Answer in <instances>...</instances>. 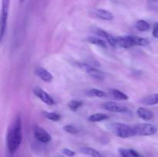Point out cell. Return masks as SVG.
<instances>
[{
    "label": "cell",
    "mask_w": 158,
    "mask_h": 157,
    "mask_svg": "<svg viewBox=\"0 0 158 157\" xmlns=\"http://www.w3.org/2000/svg\"><path fill=\"white\" fill-rule=\"evenodd\" d=\"M33 93L36 97H38L42 102L46 103L48 106H52L55 104V101L46 92H45L40 87H35L33 89Z\"/></svg>",
    "instance_id": "7"
},
{
    "label": "cell",
    "mask_w": 158,
    "mask_h": 157,
    "mask_svg": "<svg viewBox=\"0 0 158 157\" xmlns=\"http://www.w3.org/2000/svg\"><path fill=\"white\" fill-rule=\"evenodd\" d=\"M79 67L81 68L83 71L87 72L93 78L97 80H103L105 78L104 72L100 71L97 69V68L94 67V66L88 65L86 63H79Z\"/></svg>",
    "instance_id": "5"
},
{
    "label": "cell",
    "mask_w": 158,
    "mask_h": 157,
    "mask_svg": "<svg viewBox=\"0 0 158 157\" xmlns=\"http://www.w3.org/2000/svg\"><path fill=\"white\" fill-rule=\"evenodd\" d=\"M112 94L114 95V98L117 100H121V101H124V100H127L129 99L128 95L127 94L123 93L121 91L117 90V89H113Z\"/></svg>",
    "instance_id": "20"
},
{
    "label": "cell",
    "mask_w": 158,
    "mask_h": 157,
    "mask_svg": "<svg viewBox=\"0 0 158 157\" xmlns=\"http://www.w3.org/2000/svg\"><path fill=\"white\" fill-rule=\"evenodd\" d=\"M109 119V115H106V114L105 113H95L89 115V117L88 118V120L90 122H93V123H97V122L107 120Z\"/></svg>",
    "instance_id": "18"
},
{
    "label": "cell",
    "mask_w": 158,
    "mask_h": 157,
    "mask_svg": "<svg viewBox=\"0 0 158 157\" xmlns=\"http://www.w3.org/2000/svg\"><path fill=\"white\" fill-rule=\"evenodd\" d=\"M133 41H134V46H146L149 45V40L145 38H141V37L133 36Z\"/></svg>",
    "instance_id": "21"
},
{
    "label": "cell",
    "mask_w": 158,
    "mask_h": 157,
    "mask_svg": "<svg viewBox=\"0 0 158 157\" xmlns=\"http://www.w3.org/2000/svg\"><path fill=\"white\" fill-rule=\"evenodd\" d=\"M10 0H2L1 10V32H0V41L2 42L7 29L8 16H9Z\"/></svg>",
    "instance_id": "3"
},
{
    "label": "cell",
    "mask_w": 158,
    "mask_h": 157,
    "mask_svg": "<svg viewBox=\"0 0 158 157\" xmlns=\"http://www.w3.org/2000/svg\"><path fill=\"white\" fill-rule=\"evenodd\" d=\"M82 105H83V103L79 100H71L68 103V106H69V109L72 111H77V109L80 107H81Z\"/></svg>",
    "instance_id": "23"
},
{
    "label": "cell",
    "mask_w": 158,
    "mask_h": 157,
    "mask_svg": "<svg viewBox=\"0 0 158 157\" xmlns=\"http://www.w3.org/2000/svg\"><path fill=\"white\" fill-rule=\"evenodd\" d=\"M117 46H120L124 49H129V48L134 46V41H133L132 35H126V36H117L116 38Z\"/></svg>",
    "instance_id": "10"
},
{
    "label": "cell",
    "mask_w": 158,
    "mask_h": 157,
    "mask_svg": "<svg viewBox=\"0 0 158 157\" xmlns=\"http://www.w3.org/2000/svg\"><path fill=\"white\" fill-rule=\"evenodd\" d=\"M94 32L96 35H98V36L105 38V39L106 40V42H108L111 46L115 47L116 46H117V40H116L115 37H114L112 35L109 34L107 32H106V31L103 30V29H101L96 28V29H94Z\"/></svg>",
    "instance_id": "9"
},
{
    "label": "cell",
    "mask_w": 158,
    "mask_h": 157,
    "mask_svg": "<svg viewBox=\"0 0 158 157\" xmlns=\"http://www.w3.org/2000/svg\"><path fill=\"white\" fill-rule=\"evenodd\" d=\"M23 140L22 121L19 115H17L11 123L7 132V147L10 153H14L20 146Z\"/></svg>",
    "instance_id": "1"
},
{
    "label": "cell",
    "mask_w": 158,
    "mask_h": 157,
    "mask_svg": "<svg viewBox=\"0 0 158 157\" xmlns=\"http://www.w3.org/2000/svg\"><path fill=\"white\" fill-rule=\"evenodd\" d=\"M63 130L70 134H77L79 132L78 129L73 125H66L63 126Z\"/></svg>",
    "instance_id": "25"
},
{
    "label": "cell",
    "mask_w": 158,
    "mask_h": 157,
    "mask_svg": "<svg viewBox=\"0 0 158 157\" xmlns=\"http://www.w3.org/2000/svg\"><path fill=\"white\" fill-rule=\"evenodd\" d=\"M103 107L106 110L113 112H125L127 111V108L126 106L116 102H107L103 105Z\"/></svg>",
    "instance_id": "8"
},
{
    "label": "cell",
    "mask_w": 158,
    "mask_h": 157,
    "mask_svg": "<svg viewBox=\"0 0 158 157\" xmlns=\"http://www.w3.org/2000/svg\"><path fill=\"white\" fill-rule=\"evenodd\" d=\"M136 28L140 32H146L150 29V25L145 20L140 19L136 22Z\"/></svg>",
    "instance_id": "19"
},
{
    "label": "cell",
    "mask_w": 158,
    "mask_h": 157,
    "mask_svg": "<svg viewBox=\"0 0 158 157\" xmlns=\"http://www.w3.org/2000/svg\"><path fill=\"white\" fill-rule=\"evenodd\" d=\"M140 102L143 105H147V106H154V105L158 104V92L143 97V99H141Z\"/></svg>",
    "instance_id": "14"
},
{
    "label": "cell",
    "mask_w": 158,
    "mask_h": 157,
    "mask_svg": "<svg viewBox=\"0 0 158 157\" xmlns=\"http://www.w3.org/2000/svg\"><path fill=\"white\" fill-rule=\"evenodd\" d=\"M137 114L140 119L143 120H151L154 118V113L151 110L145 108H138L137 110Z\"/></svg>",
    "instance_id": "13"
},
{
    "label": "cell",
    "mask_w": 158,
    "mask_h": 157,
    "mask_svg": "<svg viewBox=\"0 0 158 157\" xmlns=\"http://www.w3.org/2000/svg\"><path fill=\"white\" fill-rule=\"evenodd\" d=\"M86 41L87 42L90 43V44L96 45V46H100L102 48H107V46H106V43L105 42L104 40L101 39V38H98V37L95 36H89L87 37L86 38Z\"/></svg>",
    "instance_id": "17"
},
{
    "label": "cell",
    "mask_w": 158,
    "mask_h": 157,
    "mask_svg": "<svg viewBox=\"0 0 158 157\" xmlns=\"http://www.w3.org/2000/svg\"><path fill=\"white\" fill-rule=\"evenodd\" d=\"M82 153L89 155L91 157H106L104 155L100 153L98 150L91 147H83L81 149Z\"/></svg>",
    "instance_id": "15"
},
{
    "label": "cell",
    "mask_w": 158,
    "mask_h": 157,
    "mask_svg": "<svg viewBox=\"0 0 158 157\" xmlns=\"http://www.w3.org/2000/svg\"><path fill=\"white\" fill-rule=\"evenodd\" d=\"M135 135L149 136L157 132V128L151 123H139L132 126Z\"/></svg>",
    "instance_id": "4"
},
{
    "label": "cell",
    "mask_w": 158,
    "mask_h": 157,
    "mask_svg": "<svg viewBox=\"0 0 158 157\" xmlns=\"http://www.w3.org/2000/svg\"><path fill=\"white\" fill-rule=\"evenodd\" d=\"M119 152L122 157H142L138 152L132 149H120Z\"/></svg>",
    "instance_id": "16"
},
{
    "label": "cell",
    "mask_w": 158,
    "mask_h": 157,
    "mask_svg": "<svg viewBox=\"0 0 158 157\" xmlns=\"http://www.w3.org/2000/svg\"><path fill=\"white\" fill-rule=\"evenodd\" d=\"M43 115H44V116L46 117V119L53 122H57L61 119V115H60V114L56 113V112H43Z\"/></svg>",
    "instance_id": "22"
},
{
    "label": "cell",
    "mask_w": 158,
    "mask_h": 157,
    "mask_svg": "<svg viewBox=\"0 0 158 157\" xmlns=\"http://www.w3.org/2000/svg\"><path fill=\"white\" fill-rule=\"evenodd\" d=\"M34 136L35 139L38 140L39 142L42 143H47L52 140V136L50 134L45 130L43 128L40 126H36L34 128Z\"/></svg>",
    "instance_id": "6"
},
{
    "label": "cell",
    "mask_w": 158,
    "mask_h": 157,
    "mask_svg": "<svg viewBox=\"0 0 158 157\" xmlns=\"http://www.w3.org/2000/svg\"><path fill=\"white\" fill-rule=\"evenodd\" d=\"M94 14L99 17L100 18L103 20H106V21H110L114 18V15L112 12H109V11L106 10V9H97L94 10Z\"/></svg>",
    "instance_id": "12"
},
{
    "label": "cell",
    "mask_w": 158,
    "mask_h": 157,
    "mask_svg": "<svg viewBox=\"0 0 158 157\" xmlns=\"http://www.w3.org/2000/svg\"><path fill=\"white\" fill-rule=\"evenodd\" d=\"M110 129L116 135L122 139H127L135 135L132 126L120 123H115L110 124Z\"/></svg>",
    "instance_id": "2"
},
{
    "label": "cell",
    "mask_w": 158,
    "mask_h": 157,
    "mask_svg": "<svg viewBox=\"0 0 158 157\" xmlns=\"http://www.w3.org/2000/svg\"><path fill=\"white\" fill-rule=\"evenodd\" d=\"M63 153L65 155H67L68 157H73L76 155V152L74 151H73L72 149H67V148H65V149H63L62 150Z\"/></svg>",
    "instance_id": "26"
},
{
    "label": "cell",
    "mask_w": 158,
    "mask_h": 157,
    "mask_svg": "<svg viewBox=\"0 0 158 157\" xmlns=\"http://www.w3.org/2000/svg\"><path fill=\"white\" fill-rule=\"evenodd\" d=\"M25 1H26V0H19V2H21V3L24 2H25Z\"/></svg>",
    "instance_id": "28"
},
{
    "label": "cell",
    "mask_w": 158,
    "mask_h": 157,
    "mask_svg": "<svg viewBox=\"0 0 158 157\" xmlns=\"http://www.w3.org/2000/svg\"><path fill=\"white\" fill-rule=\"evenodd\" d=\"M35 73L39 78H41L43 81L46 82V83H51L53 79V76L52 74L41 66H39L35 69Z\"/></svg>",
    "instance_id": "11"
},
{
    "label": "cell",
    "mask_w": 158,
    "mask_h": 157,
    "mask_svg": "<svg viewBox=\"0 0 158 157\" xmlns=\"http://www.w3.org/2000/svg\"><path fill=\"white\" fill-rule=\"evenodd\" d=\"M153 35H154L155 38H158V22L154 23V28H153Z\"/></svg>",
    "instance_id": "27"
},
{
    "label": "cell",
    "mask_w": 158,
    "mask_h": 157,
    "mask_svg": "<svg viewBox=\"0 0 158 157\" xmlns=\"http://www.w3.org/2000/svg\"><path fill=\"white\" fill-rule=\"evenodd\" d=\"M89 94L90 95H93V96L99 97V98H103V97L106 96V92L97 89H92L89 90Z\"/></svg>",
    "instance_id": "24"
}]
</instances>
